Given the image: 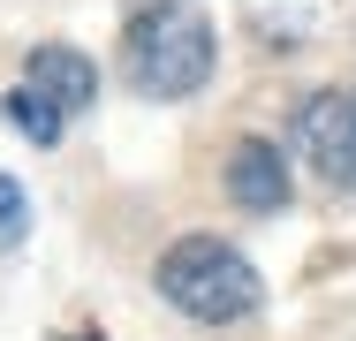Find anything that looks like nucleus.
Masks as SVG:
<instances>
[{
	"mask_svg": "<svg viewBox=\"0 0 356 341\" xmlns=\"http://www.w3.org/2000/svg\"><path fill=\"white\" fill-rule=\"evenodd\" d=\"M152 273H159V296H167L175 311L205 319V326H227V319H250V311H258V273H250V258H235L220 235L167 243Z\"/></svg>",
	"mask_w": 356,
	"mask_h": 341,
	"instance_id": "f03ea898",
	"label": "nucleus"
},
{
	"mask_svg": "<svg viewBox=\"0 0 356 341\" xmlns=\"http://www.w3.org/2000/svg\"><path fill=\"white\" fill-rule=\"evenodd\" d=\"M8 122L31 136V144H46V152H54V144H61V122H69V114H61V106H54V99H46L38 84H15V91H8Z\"/></svg>",
	"mask_w": 356,
	"mask_h": 341,
	"instance_id": "423d86ee",
	"label": "nucleus"
},
{
	"mask_svg": "<svg viewBox=\"0 0 356 341\" xmlns=\"http://www.w3.org/2000/svg\"><path fill=\"white\" fill-rule=\"evenodd\" d=\"M23 235H31V198L15 175H0V251H15Z\"/></svg>",
	"mask_w": 356,
	"mask_h": 341,
	"instance_id": "0eeeda50",
	"label": "nucleus"
},
{
	"mask_svg": "<svg viewBox=\"0 0 356 341\" xmlns=\"http://www.w3.org/2000/svg\"><path fill=\"white\" fill-rule=\"evenodd\" d=\"M23 84H38V91L61 106V114H76V106H91V99H99V68L83 61L76 46H31Z\"/></svg>",
	"mask_w": 356,
	"mask_h": 341,
	"instance_id": "39448f33",
	"label": "nucleus"
},
{
	"mask_svg": "<svg viewBox=\"0 0 356 341\" xmlns=\"http://www.w3.org/2000/svg\"><path fill=\"white\" fill-rule=\"evenodd\" d=\"M122 61L137 76V91H152V99L205 91V76H213V23H205V8L197 0H159V8L129 15Z\"/></svg>",
	"mask_w": 356,
	"mask_h": 341,
	"instance_id": "f257e3e1",
	"label": "nucleus"
},
{
	"mask_svg": "<svg viewBox=\"0 0 356 341\" xmlns=\"http://www.w3.org/2000/svg\"><path fill=\"white\" fill-rule=\"evenodd\" d=\"M227 198L243 205V212H281L288 205V159L266 136H243L227 152Z\"/></svg>",
	"mask_w": 356,
	"mask_h": 341,
	"instance_id": "20e7f679",
	"label": "nucleus"
},
{
	"mask_svg": "<svg viewBox=\"0 0 356 341\" xmlns=\"http://www.w3.org/2000/svg\"><path fill=\"white\" fill-rule=\"evenodd\" d=\"M296 152L311 159V175L318 182H334V190H356V91H311L303 106H296Z\"/></svg>",
	"mask_w": 356,
	"mask_h": 341,
	"instance_id": "7ed1b4c3",
	"label": "nucleus"
}]
</instances>
